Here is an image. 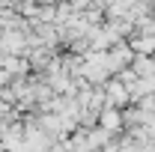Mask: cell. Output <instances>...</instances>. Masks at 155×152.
<instances>
[{
  "instance_id": "cell-1",
  "label": "cell",
  "mask_w": 155,
  "mask_h": 152,
  "mask_svg": "<svg viewBox=\"0 0 155 152\" xmlns=\"http://www.w3.org/2000/svg\"><path fill=\"white\" fill-rule=\"evenodd\" d=\"M104 101H110V104H125V101H128V90H125L122 84H107Z\"/></svg>"
},
{
  "instance_id": "cell-2",
  "label": "cell",
  "mask_w": 155,
  "mask_h": 152,
  "mask_svg": "<svg viewBox=\"0 0 155 152\" xmlns=\"http://www.w3.org/2000/svg\"><path fill=\"white\" fill-rule=\"evenodd\" d=\"M119 122H122V116L116 114V111H104V114H101V128H104L107 134L116 131V128H119Z\"/></svg>"
}]
</instances>
